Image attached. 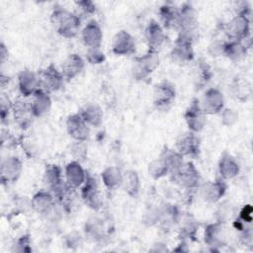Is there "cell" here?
Masks as SVG:
<instances>
[{
	"label": "cell",
	"mask_w": 253,
	"mask_h": 253,
	"mask_svg": "<svg viewBox=\"0 0 253 253\" xmlns=\"http://www.w3.org/2000/svg\"><path fill=\"white\" fill-rule=\"evenodd\" d=\"M51 23L60 36L64 38H73L78 33L80 18L67 10L55 9L51 14Z\"/></svg>",
	"instance_id": "1"
},
{
	"label": "cell",
	"mask_w": 253,
	"mask_h": 253,
	"mask_svg": "<svg viewBox=\"0 0 253 253\" xmlns=\"http://www.w3.org/2000/svg\"><path fill=\"white\" fill-rule=\"evenodd\" d=\"M159 65V57L156 51L148 50L144 55L137 57L133 62L132 73L136 79H143Z\"/></svg>",
	"instance_id": "2"
},
{
	"label": "cell",
	"mask_w": 253,
	"mask_h": 253,
	"mask_svg": "<svg viewBox=\"0 0 253 253\" xmlns=\"http://www.w3.org/2000/svg\"><path fill=\"white\" fill-rule=\"evenodd\" d=\"M63 78L64 77L60 71H58L53 65H49L42 70L39 76L40 87H42V90L46 93L57 91L63 85Z\"/></svg>",
	"instance_id": "3"
},
{
	"label": "cell",
	"mask_w": 253,
	"mask_h": 253,
	"mask_svg": "<svg viewBox=\"0 0 253 253\" xmlns=\"http://www.w3.org/2000/svg\"><path fill=\"white\" fill-rule=\"evenodd\" d=\"M174 175V180L182 187L187 189H192L198 186L200 181L199 172L195 166L190 163H183L176 171L172 173Z\"/></svg>",
	"instance_id": "4"
},
{
	"label": "cell",
	"mask_w": 253,
	"mask_h": 253,
	"mask_svg": "<svg viewBox=\"0 0 253 253\" xmlns=\"http://www.w3.org/2000/svg\"><path fill=\"white\" fill-rule=\"evenodd\" d=\"M199 105L205 114H216L220 112L223 107L222 94L217 89L211 88L205 92L202 99L199 101Z\"/></svg>",
	"instance_id": "5"
},
{
	"label": "cell",
	"mask_w": 253,
	"mask_h": 253,
	"mask_svg": "<svg viewBox=\"0 0 253 253\" xmlns=\"http://www.w3.org/2000/svg\"><path fill=\"white\" fill-rule=\"evenodd\" d=\"M249 32V21L247 15L237 14L226 25L227 36L235 42H239L245 39Z\"/></svg>",
	"instance_id": "6"
},
{
	"label": "cell",
	"mask_w": 253,
	"mask_h": 253,
	"mask_svg": "<svg viewBox=\"0 0 253 253\" xmlns=\"http://www.w3.org/2000/svg\"><path fill=\"white\" fill-rule=\"evenodd\" d=\"M81 196L86 205L94 210H97L101 207L102 200H101V194L98 187V184L96 183V180L92 177H87L82 190H81Z\"/></svg>",
	"instance_id": "7"
},
{
	"label": "cell",
	"mask_w": 253,
	"mask_h": 253,
	"mask_svg": "<svg viewBox=\"0 0 253 253\" xmlns=\"http://www.w3.org/2000/svg\"><path fill=\"white\" fill-rule=\"evenodd\" d=\"M66 127L69 135L75 140L85 141L88 138V124L83 120L80 114L69 116L66 121Z\"/></svg>",
	"instance_id": "8"
},
{
	"label": "cell",
	"mask_w": 253,
	"mask_h": 253,
	"mask_svg": "<svg viewBox=\"0 0 253 253\" xmlns=\"http://www.w3.org/2000/svg\"><path fill=\"white\" fill-rule=\"evenodd\" d=\"M193 54L192 38L185 35H180L171 52L173 60L177 62H186L193 58Z\"/></svg>",
	"instance_id": "9"
},
{
	"label": "cell",
	"mask_w": 253,
	"mask_h": 253,
	"mask_svg": "<svg viewBox=\"0 0 253 253\" xmlns=\"http://www.w3.org/2000/svg\"><path fill=\"white\" fill-rule=\"evenodd\" d=\"M174 99L175 89L171 84L163 82L156 86L154 93V105L158 110H168L171 107Z\"/></svg>",
	"instance_id": "10"
},
{
	"label": "cell",
	"mask_w": 253,
	"mask_h": 253,
	"mask_svg": "<svg viewBox=\"0 0 253 253\" xmlns=\"http://www.w3.org/2000/svg\"><path fill=\"white\" fill-rule=\"evenodd\" d=\"M199 149V138L193 131L181 134L176 141V151L182 156H196Z\"/></svg>",
	"instance_id": "11"
},
{
	"label": "cell",
	"mask_w": 253,
	"mask_h": 253,
	"mask_svg": "<svg viewBox=\"0 0 253 253\" xmlns=\"http://www.w3.org/2000/svg\"><path fill=\"white\" fill-rule=\"evenodd\" d=\"M205 115L206 114L200 108L199 101H194L185 113V120L191 131L198 132L204 128L206 124Z\"/></svg>",
	"instance_id": "12"
},
{
	"label": "cell",
	"mask_w": 253,
	"mask_h": 253,
	"mask_svg": "<svg viewBox=\"0 0 253 253\" xmlns=\"http://www.w3.org/2000/svg\"><path fill=\"white\" fill-rule=\"evenodd\" d=\"M135 48L133 38L126 31L118 32L112 42L113 52L118 55H126L132 53Z\"/></svg>",
	"instance_id": "13"
},
{
	"label": "cell",
	"mask_w": 253,
	"mask_h": 253,
	"mask_svg": "<svg viewBox=\"0 0 253 253\" xmlns=\"http://www.w3.org/2000/svg\"><path fill=\"white\" fill-rule=\"evenodd\" d=\"M12 110L15 122L23 128L28 127L32 123V118L35 117L31 103H28L24 100H17L13 104Z\"/></svg>",
	"instance_id": "14"
},
{
	"label": "cell",
	"mask_w": 253,
	"mask_h": 253,
	"mask_svg": "<svg viewBox=\"0 0 253 253\" xmlns=\"http://www.w3.org/2000/svg\"><path fill=\"white\" fill-rule=\"evenodd\" d=\"M81 37L84 44L88 48H99L101 46L103 34L100 26L95 21L89 22L84 27Z\"/></svg>",
	"instance_id": "15"
},
{
	"label": "cell",
	"mask_w": 253,
	"mask_h": 253,
	"mask_svg": "<svg viewBox=\"0 0 253 253\" xmlns=\"http://www.w3.org/2000/svg\"><path fill=\"white\" fill-rule=\"evenodd\" d=\"M145 39L149 50L157 52L165 41V34L157 22L150 21L145 30Z\"/></svg>",
	"instance_id": "16"
},
{
	"label": "cell",
	"mask_w": 253,
	"mask_h": 253,
	"mask_svg": "<svg viewBox=\"0 0 253 253\" xmlns=\"http://www.w3.org/2000/svg\"><path fill=\"white\" fill-rule=\"evenodd\" d=\"M87 176L77 161H72L65 167V182L72 189H77L84 184Z\"/></svg>",
	"instance_id": "17"
},
{
	"label": "cell",
	"mask_w": 253,
	"mask_h": 253,
	"mask_svg": "<svg viewBox=\"0 0 253 253\" xmlns=\"http://www.w3.org/2000/svg\"><path fill=\"white\" fill-rule=\"evenodd\" d=\"M22 172L21 161L14 156L7 157L1 164V179L3 182H15Z\"/></svg>",
	"instance_id": "18"
},
{
	"label": "cell",
	"mask_w": 253,
	"mask_h": 253,
	"mask_svg": "<svg viewBox=\"0 0 253 253\" xmlns=\"http://www.w3.org/2000/svg\"><path fill=\"white\" fill-rule=\"evenodd\" d=\"M19 89L23 96H33L39 90L40 81L39 77L31 70H23L18 77Z\"/></svg>",
	"instance_id": "19"
},
{
	"label": "cell",
	"mask_w": 253,
	"mask_h": 253,
	"mask_svg": "<svg viewBox=\"0 0 253 253\" xmlns=\"http://www.w3.org/2000/svg\"><path fill=\"white\" fill-rule=\"evenodd\" d=\"M84 68L83 59L75 53L69 54L61 65V73L64 78L70 80L76 77Z\"/></svg>",
	"instance_id": "20"
},
{
	"label": "cell",
	"mask_w": 253,
	"mask_h": 253,
	"mask_svg": "<svg viewBox=\"0 0 253 253\" xmlns=\"http://www.w3.org/2000/svg\"><path fill=\"white\" fill-rule=\"evenodd\" d=\"M51 106V101L48 94L42 89L36 91L33 95L31 107L35 117H42L45 115Z\"/></svg>",
	"instance_id": "21"
},
{
	"label": "cell",
	"mask_w": 253,
	"mask_h": 253,
	"mask_svg": "<svg viewBox=\"0 0 253 253\" xmlns=\"http://www.w3.org/2000/svg\"><path fill=\"white\" fill-rule=\"evenodd\" d=\"M43 181L46 187L51 190L56 196L64 187L61 180V170L57 165H50L46 168Z\"/></svg>",
	"instance_id": "22"
},
{
	"label": "cell",
	"mask_w": 253,
	"mask_h": 253,
	"mask_svg": "<svg viewBox=\"0 0 253 253\" xmlns=\"http://www.w3.org/2000/svg\"><path fill=\"white\" fill-rule=\"evenodd\" d=\"M226 186L223 181L216 180L214 182H208L202 188L203 198L211 203L218 201L224 194Z\"/></svg>",
	"instance_id": "23"
},
{
	"label": "cell",
	"mask_w": 253,
	"mask_h": 253,
	"mask_svg": "<svg viewBox=\"0 0 253 253\" xmlns=\"http://www.w3.org/2000/svg\"><path fill=\"white\" fill-rule=\"evenodd\" d=\"M31 204L38 212L47 213L53 207V198L50 193L42 191L33 197Z\"/></svg>",
	"instance_id": "24"
},
{
	"label": "cell",
	"mask_w": 253,
	"mask_h": 253,
	"mask_svg": "<svg viewBox=\"0 0 253 253\" xmlns=\"http://www.w3.org/2000/svg\"><path fill=\"white\" fill-rule=\"evenodd\" d=\"M218 169L223 179H232L238 174L239 168L236 161L229 155L224 153L219 160Z\"/></svg>",
	"instance_id": "25"
},
{
	"label": "cell",
	"mask_w": 253,
	"mask_h": 253,
	"mask_svg": "<svg viewBox=\"0 0 253 253\" xmlns=\"http://www.w3.org/2000/svg\"><path fill=\"white\" fill-rule=\"evenodd\" d=\"M81 117L83 118V120L90 126H98L101 125L102 123V119H103V112L101 110V108L97 105L94 104H90L88 106H86L82 112H81Z\"/></svg>",
	"instance_id": "26"
},
{
	"label": "cell",
	"mask_w": 253,
	"mask_h": 253,
	"mask_svg": "<svg viewBox=\"0 0 253 253\" xmlns=\"http://www.w3.org/2000/svg\"><path fill=\"white\" fill-rule=\"evenodd\" d=\"M122 185L125 191L130 196H136L139 191V178L135 171L128 170L123 175Z\"/></svg>",
	"instance_id": "27"
},
{
	"label": "cell",
	"mask_w": 253,
	"mask_h": 253,
	"mask_svg": "<svg viewBox=\"0 0 253 253\" xmlns=\"http://www.w3.org/2000/svg\"><path fill=\"white\" fill-rule=\"evenodd\" d=\"M122 179H123V174H121L120 169L114 166L108 167L102 173L103 183L109 189H113L121 185Z\"/></svg>",
	"instance_id": "28"
},
{
	"label": "cell",
	"mask_w": 253,
	"mask_h": 253,
	"mask_svg": "<svg viewBox=\"0 0 253 253\" xmlns=\"http://www.w3.org/2000/svg\"><path fill=\"white\" fill-rule=\"evenodd\" d=\"M160 18L165 27H177L179 11L172 6H162L160 8Z\"/></svg>",
	"instance_id": "29"
},
{
	"label": "cell",
	"mask_w": 253,
	"mask_h": 253,
	"mask_svg": "<svg viewBox=\"0 0 253 253\" xmlns=\"http://www.w3.org/2000/svg\"><path fill=\"white\" fill-rule=\"evenodd\" d=\"M148 172L153 178L159 179V178L165 176L169 172V168H168V165L166 164V162L164 161V159L160 156L159 158L153 160L149 164Z\"/></svg>",
	"instance_id": "30"
},
{
	"label": "cell",
	"mask_w": 253,
	"mask_h": 253,
	"mask_svg": "<svg viewBox=\"0 0 253 253\" xmlns=\"http://www.w3.org/2000/svg\"><path fill=\"white\" fill-rule=\"evenodd\" d=\"M245 52H246L245 47L239 42H235V41L227 42L224 50V54H226L228 57L235 60L241 58L245 54Z\"/></svg>",
	"instance_id": "31"
},
{
	"label": "cell",
	"mask_w": 253,
	"mask_h": 253,
	"mask_svg": "<svg viewBox=\"0 0 253 253\" xmlns=\"http://www.w3.org/2000/svg\"><path fill=\"white\" fill-rule=\"evenodd\" d=\"M71 153L76 160H84L87 155V145L85 141L76 140L71 146Z\"/></svg>",
	"instance_id": "32"
},
{
	"label": "cell",
	"mask_w": 253,
	"mask_h": 253,
	"mask_svg": "<svg viewBox=\"0 0 253 253\" xmlns=\"http://www.w3.org/2000/svg\"><path fill=\"white\" fill-rule=\"evenodd\" d=\"M86 57L92 64H99L105 60V55L99 48H88Z\"/></svg>",
	"instance_id": "33"
},
{
	"label": "cell",
	"mask_w": 253,
	"mask_h": 253,
	"mask_svg": "<svg viewBox=\"0 0 253 253\" xmlns=\"http://www.w3.org/2000/svg\"><path fill=\"white\" fill-rule=\"evenodd\" d=\"M227 42L216 41L213 42L210 46H209V52L211 54V56H218L221 54H224L225 46Z\"/></svg>",
	"instance_id": "34"
},
{
	"label": "cell",
	"mask_w": 253,
	"mask_h": 253,
	"mask_svg": "<svg viewBox=\"0 0 253 253\" xmlns=\"http://www.w3.org/2000/svg\"><path fill=\"white\" fill-rule=\"evenodd\" d=\"M221 119H222V123L226 126H231L233 125L237 119H238V115L236 114V112H234V110L231 109H226L222 112L221 114Z\"/></svg>",
	"instance_id": "35"
},
{
	"label": "cell",
	"mask_w": 253,
	"mask_h": 253,
	"mask_svg": "<svg viewBox=\"0 0 253 253\" xmlns=\"http://www.w3.org/2000/svg\"><path fill=\"white\" fill-rule=\"evenodd\" d=\"M77 8L79 9L80 14L83 15H90L93 14L95 12V5L93 2L91 1H80V2H76Z\"/></svg>",
	"instance_id": "36"
},
{
	"label": "cell",
	"mask_w": 253,
	"mask_h": 253,
	"mask_svg": "<svg viewBox=\"0 0 253 253\" xmlns=\"http://www.w3.org/2000/svg\"><path fill=\"white\" fill-rule=\"evenodd\" d=\"M17 248L20 247L18 249V251H30V248H27L30 245V238L29 236H22L16 243Z\"/></svg>",
	"instance_id": "37"
},
{
	"label": "cell",
	"mask_w": 253,
	"mask_h": 253,
	"mask_svg": "<svg viewBox=\"0 0 253 253\" xmlns=\"http://www.w3.org/2000/svg\"><path fill=\"white\" fill-rule=\"evenodd\" d=\"M251 212H252V209L249 210V211H247V207H245L243 209V211H241V217L243 218L244 221H247V222H250L252 217H251Z\"/></svg>",
	"instance_id": "38"
},
{
	"label": "cell",
	"mask_w": 253,
	"mask_h": 253,
	"mask_svg": "<svg viewBox=\"0 0 253 253\" xmlns=\"http://www.w3.org/2000/svg\"><path fill=\"white\" fill-rule=\"evenodd\" d=\"M0 54H1V63L3 64L4 61H5V58L8 56V50L6 49V46L4 45V43H1V51H0Z\"/></svg>",
	"instance_id": "39"
}]
</instances>
